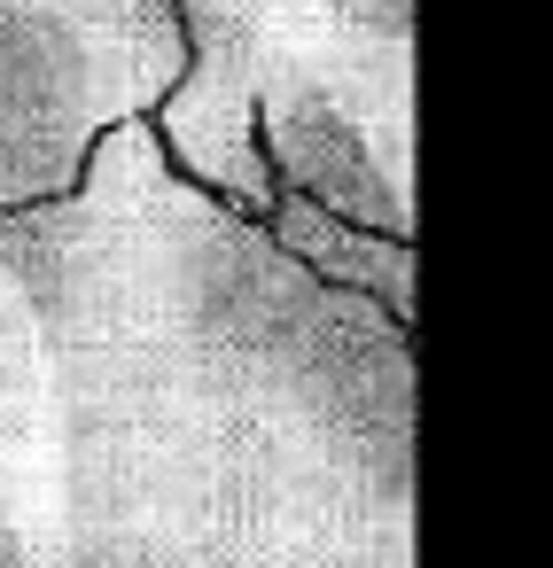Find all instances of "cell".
<instances>
[{
	"instance_id": "obj_1",
	"label": "cell",
	"mask_w": 553,
	"mask_h": 568,
	"mask_svg": "<svg viewBox=\"0 0 553 568\" xmlns=\"http://www.w3.org/2000/svg\"><path fill=\"white\" fill-rule=\"evenodd\" d=\"M125 133L79 180L102 242L0 226L40 327L48 568H413V320L234 203L164 180L141 211Z\"/></svg>"
},
{
	"instance_id": "obj_2",
	"label": "cell",
	"mask_w": 553,
	"mask_h": 568,
	"mask_svg": "<svg viewBox=\"0 0 553 568\" xmlns=\"http://www.w3.org/2000/svg\"><path fill=\"white\" fill-rule=\"evenodd\" d=\"M188 79V0H0V226L71 203L94 149Z\"/></svg>"
},
{
	"instance_id": "obj_3",
	"label": "cell",
	"mask_w": 553,
	"mask_h": 568,
	"mask_svg": "<svg viewBox=\"0 0 553 568\" xmlns=\"http://www.w3.org/2000/svg\"><path fill=\"white\" fill-rule=\"evenodd\" d=\"M0 568H48L40 490H32V452L24 444H0Z\"/></svg>"
}]
</instances>
